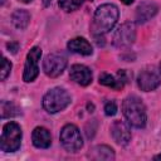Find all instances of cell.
<instances>
[{"mask_svg": "<svg viewBox=\"0 0 161 161\" xmlns=\"http://www.w3.org/2000/svg\"><path fill=\"white\" fill-rule=\"evenodd\" d=\"M42 55V49L39 47H33L28 55H26V60H25V65H24V74H23V79L25 82H33L38 74H39V68H38V62L40 59Z\"/></svg>", "mask_w": 161, "mask_h": 161, "instance_id": "obj_8", "label": "cell"}, {"mask_svg": "<svg viewBox=\"0 0 161 161\" xmlns=\"http://www.w3.org/2000/svg\"><path fill=\"white\" fill-rule=\"evenodd\" d=\"M118 20V9L113 4H103L97 8L93 18V26L97 34L108 33Z\"/></svg>", "mask_w": 161, "mask_h": 161, "instance_id": "obj_2", "label": "cell"}, {"mask_svg": "<svg viewBox=\"0 0 161 161\" xmlns=\"http://www.w3.org/2000/svg\"><path fill=\"white\" fill-rule=\"evenodd\" d=\"M18 1H20V3H24V4H28V3H30V1H33V0H18Z\"/></svg>", "mask_w": 161, "mask_h": 161, "instance_id": "obj_25", "label": "cell"}, {"mask_svg": "<svg viewBox=\"0 0 161 161\" xmlns=\"http://www.w3.org/2000/svg\"><path fill=\"white\" fill-rule=\"evenodd\" d=\"M99 83L106 86V87H109L112 89H121L125 86V83L121 80V78L118 75L114 77V75H111L108 73H102L99 75Z\"/></svg>", "mask_w": 161, "mask_h": 161, "instance_id": "obj_17", "label": "cell"}, {"mask_svg": "<svg viewBox=\"0 0 161 161\" xmlns=\"http://www.w3.org/2000/svg\"><path fill=\"white\" fill-rule=\"evenodd\" d=\"M21 142V128L15 122H9L4 126L1 138H0V148L4 152H15L20 147Z\"/></svg>", "mask_w": 161, "mask_h": 161, "instance_id": "obj_4", "label": "cell"}, {"mask_svg": "<svg viewBox=\"0 0 161 161\" xmlns=\"http://www.w3.org/2000/svg\"><path fill=\"white\" fill-rule=\"evenodd\" d=\"M65 67H67V58L62 53H50L43 60V70L50 78H55L60 75L65 69Z\"/></svg>", "mask_w": 161, "mask_h": 161, "instance_id": "obj_6", "label": "cell"}, {"mask_svg": "<svg viewBox=\"0 0 161 161\" xmlns=\"http://www.w3.org/2000/svg\"><path fill=\"white\" fill-rule=\"evenodd\" d=\"M89 157H92L93 160H113L114 158V152L109 146L106 145H98L96 147L92 148V151L89 152Z\"/></svg>", "mask_w": 161, "mask_h": 161, "instance_id": "obj_15", "label": "cell"}, {"mask_svg": "<svg viewBox=\"0 0 161 161\" xmlns=\"http://www.w3.org/2000/svg\"><path fill=\"white\" fill-rule=\"evenodd\" d=\"M135 40H136V26L133 23L127 21L116 30V33L113 34L112 43L117 48H126L130 47Z\"/></svg>", "mask_w": 161, "mask_h": 161, "instance_id": "obj_7", "label": "cell"}, {"mask_svg": "<svg viewBox=\"0 0 161 161\" xmlns=\"http://www.w3.org/2000/svg\"><path fill=\"white\" fill-rule=\"evenodd\" d=\"M67 47L70 52L77 53V54H82V55H91L93 53L91 43L84 38H74V39L68 42Z\"/></svg>", "mask_w": 161, "mask_h": 161, "instance_id": "obj_14", "label": "cell"}, {"mask_svg": "<svg viewBox=\"0 0 161 161\" xmlns=\"http://www.w3.org/2000/svg\"><path fill=\"white\" fill-rule=\"evenodd\" d=\"M122 111L125 118L131 126L136 128H143L146 126V107L142 99L137 96H128L127 98H125L122 103Z\"/></svg>", "mask_w": 161, "mask_h": 161, "instance_id": "obj_1", "label": "cell"}, {"mask_svg": "<svg viewBox=\"0 0 161 161\" xmlns=\"http://www.w3.org/2000/svg\"><path fill=\"white\" fill-rule=\"evenodd\" d=\"M158 8L152 1H143L136 9V20L137 23H146L151 18H153L157 13Z\"/></svg>", "mask_w": 161, "mask_h": 161, "instance_id": "obj_12", "label": "cell"}, {"mask_svg": "<svg viewBox=\"0 0 161 161\" xmlns=\"http://www.w3.org/2000/svg\"><path fill=\"white\" fill-rule=\"evenodd\" d=\"M50 3H52V0H43V4H44V6H48V5H50Z\"/></svg>", "mask_w": 161, "mask_h": 161, "instance_id": "obj_24", "label": "cell"}, {"mask_svg": "<svg viewBox=\"0 0 161 161\" xmlns=\"http://www.w3.org/2000/svg\"><path fill=\"white\" fill-rule=\"evenodd\" d=\"M11 21L14 24V26L16 29H25L30 21V15L26 10H23V9H18L13 13V16H11Z\"/></svg>", "mask_w": 161, "mask_h": 161, "instance_id": "obj_16", "label": "cell"}, {"mask_svg": "<svg viewBox=\"0 0 161 161\" xmlns=\"http://www.w3.org/2000/svg\"><path fill=\"white\" fill-rule=\"evenodd\" d=\"M121 1H122L123 4H126V5H131V4H132L135 0H121Z\"/></svg>", "mask_w": 161, "mask_h": 161, "instance_id": "obj_23", "label": "cell"}, {"mask_svg": "<svg viewBox=\"0 0 161 161\" xmlns=\"http://www.w3.org/2000/svg\"><path fill=\"white\" fill-rule=\"evenodd\" d=\"M60 142L63 147L69 152H77L82 148L83 141L80 132L74 125H65L60 131Z\"/></svg>", "mask_w": 161, "mask_h": 161, "instance_id": "obj_5", "label": "cell"}, {"mask_svg": "<svg viewBox=\"0 0 161 161\" xmlns=\"http://www.w3.org/2000/svg\"><path fill=\"white\" fill-rule=\"evenodd\" d=\"M84 1H93V0H59L58 5L62 10L69 13V11H74L77 10Z\"/></svg>", "mask_w": 161, "mask_h": 161, "instance_id": "obj_19", "label": "cell"}, {"mask_svg": "<svg viewBox=\"0 0 161 161\" xmlns=\"http://www.w3.org/2000/svg\"><path fill=\"white\" fill-rule=\"evenodd\" d=\"M104 113L107 116H114L117 113V104L114 101H109L104 104Z\"/></svg>", "mask_w": 161, "mask_h": 161, "instance_id": "obj_21", "label": "cell"}, {"mask_svg": "<svg viewBox=\"0 0 161 161\" xmlns=\"http://www.w3.org/2000/svg\"><path fill=\"white\" fill-rule=\"evenodd\" d=\"M158 68H160V70H158V72H160V74H161V63H160V65H158Z\"/></svg>", "mask_w": 161, "mask_h": 161, "instance_id": "obj_27", "label": "cell"}, {"mask_svg": "<svg viewBox=\"0 0 161 161\" xmlns=\"http://www.w3.org/2000/svg\"><path fill=\"white\" fill-rule=\"evenodd\" d=\"M69 77L79 86H88L92 82V72L83 64H74L70 67Z\"/></svg>", "mask_w": 161, "mask_h": 161, "instance_id": "obj_11", "label": "cell"}, {"mask_svg": "<svg viewBox=\"0 0 161 161\" xmlns=\"http://www.w3.org/2000/svg\"><path fill=\"white\" fill-rule=\"evenodd\" d=\"M20 114V109L11 102L8 101H1V118H10Z\"/></svg>", "mask_w": 161, "mask_h": 161, "instance_id": "obj_18", "label": "cell"}, {"mask_svg": "<svg viewBox=\"0 0 161 161\" xmlns=\"http://www.w3.org/2000/svg\"><path fill=\"white\" fill-rule=\"evenodd\" d=\"M70 103V96L63 88H53L43 97V107L48 113L63 111Z\"/></svg>", "mask_w": 161, "mask_h": 161, "instance_id": "obj_3", "label": "cell"}, {"mask_svg": "<svg viewBox=\"0 0 161 161\" xmlns=\"http://www.w3.org/2000/svg\"><path fill=\"white\" fill-rule=\"evenodd\" d=\"M10 70H11V63L6 58H3V60H1V70H0V79L5 80L6 77L10 74Z\"/></svg>", "mask_w": 161, "mask_h": 161, "instance_id": "obj_20", "label": "cell"}, {"mask_svg": "<svg viewBox=\"0 0 161 161\" xmlns=\"http://www.w3.org/2000/svg\"><path fill=\"white\" fill-rule=\"evenodd\" d=\"M137 84L141 91L150 92L156 89L161 84V77L153 69H145L137 77Z\"/></svg>", "mask_w": 161, "mask_h": 161, "instance_id": "obj_9", "label": "cell"}, {"mask_svg": "<svg viewBox=\"0 0 161 161\" xmlns=\"http://www.w3.org/2000/svg\"><path fill=\"white\" fill-rule=\"evenodd\" d=\"M8 49H9V52H11V53H16V50L19 49V44L10 42V43H8Z\"/></svg>", "mask_w": 161, "mask_h": 161, "instance_id": "obj_22", "label": "cell"}, {"mask_svg": "<svg viewBox=\"0 0 161 161\" xmlns=\"http://www.w3.org/2000/svg\"><path fill=\"white\" fill-rule=\"evenodd\" d=\"M111 135L113 140L121 146H126L131 141L130 128L123 121H114L111 125Z\"/></svg>", "mask_w": 161, "mask_h": 161, "instance_id": "obj_10", "label": "cell"}, {"mask_svg": "<svg viewBox=\"0 0 161 161\" xmlns=\"http://www.w3.org/2000/svg\"><path fill=\"white\" fill-rule=\"evenodd\" d=\"M155 160H161V153L158 156H155Z\"/></svg>", "mask_w": 161, "mask_h": 161, "instance_id": "obj_26", "label": "cell"}, {"mask_svg": "<svg viewBox=\"0 0 161 161\" xmlns=\"http://www.w3.org/2000/svg\"><path fill=\"white\" fill-rule=\"evenodd\" d=\"M33 145L38 148H48L52 143V136L50 132L44 127H36L34 128L31 133Z\"/></svg>", "mask_w": 161, "mask_h": 161, "instance_id": "obj_13", "label": "cell"}]
</instances>
